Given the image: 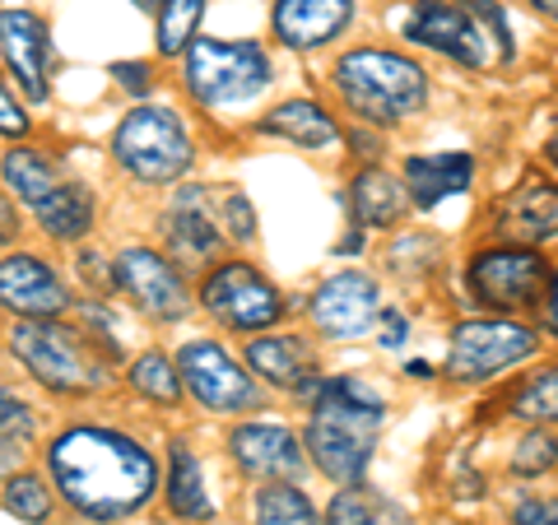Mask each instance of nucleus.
I'll return each instance as SVG.
<instances>
[{
    "label": "nucleus",
    "mask_w": 558,
    "mask_h": 525,
    "mask_svg": "<svg viewBox=\"0 0 558 525\" xmlns=\"http://www.w3.org/2000/svg\"><path fill=\"white\" fill-rule=\"evenodd\" d=\"M140 10H163V0H135Z\"/></svg>",
    "instance_id": "47"
},
{
    "label": "nucleus",
    "mask_w": 558,
    "mask_h": 525,
    "mask_svg": "<svg viewBox=\"0 0 558 525\" xmlns=\"http://www.w3.org/2000/svg\"><path fill=\"white\" fill-rule=\"evenodd\" d=\"M494 229L512 247H545L558 237V186L545 178H526L494 205Z\"/></svg>",
    "instance_id": "14"
},
{
    "label": "nucleus",
    "mask_w": 558,
    "mask_h": 525,
    "mask_svg": "<svg viewBox=\"0 0 558 525\" xmlns=\"http://www.w3.org/2000/svg\"><path fill=\"white\" fill-rule=\"evenodd\" d=\"M535 349H539V330L526 321H512V317L461 321L451 330L447 377L451 381H488L517 363H526Z\"/></svg>",
    "instance_id": "9"
},
{
    "label": "nucleus",
    "mask_w": 558,
    "mask_h": 525,
    "mask_svg": "<svg viewBox=\"0 0 558 525\" xmlns=\"http://www.w3.org/2000/svg\"><path fill=\"white\" fill-rule=\"evenodd\" d=\"M256 525H326V516L293 484H270L256 493Z\"/></svg>",
    "instance_id": "29"
},
{
    "label": "nucleus",
    "mask_w": 558,
    "mask_h": 525,
    "mask_svg": "<svg viewBox=\"0 0 558 525\" xmlns=\"http://www.w3.org/2000/svg\"><path fill=\"white\" fill-rule=\"evenodd\" d=\"M549 260L539 256V247H512V242H498V247H484L480 256H470L465 266V289L480 307L488 312H531L545 307L549 293Z\"/></svg>",
    "instance_id": "7"
},
{
    "label": "nucleus",
    "mask_w": 558,
    "mask_h": 525,
    "mask_svg": "<svg viewBox=\"0 0 558 525\" xmlns=\"http://www.w3.org/2000/svg\"><path fill=\"white\" fill-rule=\"evenodd\" d=\"M201 297L229 330H266L284 317V293L252 266H219Z\"/></svg>",
    "instance_id": "10"
},
{
    "label": "nucleus",
    "mask_w": 558,
    "mask_h": 525,
    "mask_svg": "<svg viewBox=\"0 0 558 525\" xmlns=\"http://www.w3.org/2000/svg\"><path fill=\"white\" fill-rule=\"evenodd\" d=\"M554 465H558V437L549 428H531L512 451V475L535 479V475H549Z\"/></svg>",
    "instance_id": "33"
},
{
    "label": "nucleus",
    "mask_w": 558,
    "mask_h": 525,
    "mask_svg": "<svg viewBox=\"0 0 558 525\" xmlns=\"http://www.w3.org/2000/svg\"><path fill=\"white\" fill-rule=\"evenodd\" d=\"M405 191L418 209H438L447 196H461L475 182V159L470 154H414L405 159Z\"/></svg>",
    "instance_id": "19"
},
{
    "label": "nucleus",
    "mask_w": 558,
    "mask_h": 525,
    "mask_svg": "<svg viewBox=\"0 0 558 525\" xmlns=\"http://www.w3.org/2000/svg\"><path fill=\"white\" fill-rule=\"evenodd\" d=\"M10 349L43 387L61 391V395H80L102 387V358L94 340H84L80 330L57 326V321H20L10 335Z\"/></svg>",
    "instance_id": "5"
},
{
    "label": "nucleus",
    "mask_w": 558,
    "mask_h": 525,
    "mask_svg": "<svg viewBox=\"0 0 558 525\" xmlns=\"http://www.w3.org/2000/svg\"><path fill=\"white\" fill-rule=\"evenodd\" d=\"M531 5H535L539 14H549V20L558 24V0H531Z\"/></svg>",
    "instance_id": "46"
},
{
    "label": "nucleus",
    "mask_w": 558,
    "mask_h": 525,
    "mask_svg": "<svg viewBox=\"0 0 558 525\" xmlns=\"http://www.w3.org/2000/svg\"><path fill=\"white\" fill-rule=\"evenodd\" d=\"M168 242L182 260H205L219 252V229L209 219V191L205 186H186L178 191V200L168 209Z\"/></svg>",
    "instance_id": "20"
},
{
    "label": "nucleus",
    "mask_w": 558,
    "mask_h": 525,
    "mask_svg": "<svg viewBox=\"0 0 558 525\" xmlns=\"http://www.w3.org/2000/svg\"><path fill=\"white\" fill-rule=\"evenodd\" d=\"M0 303L20 312L24 321H57L70 307V293L38 256H5L0 260Z\"/></svg>",
    "instance_id": "15"
},
{
    "label": "nucleus",
    "mask_w": 558,
    "mask_h": 525,
    "mask_svg": "<svg viewBox=\"0 0 558 525\" xmlns=\"http://www.w3.org/2000/svg\"><path fill=\"white\" fill-rule=\"evenodd\" d=\"M336 89L354 117L373 121V126H396V121L414 117L428 102V75L424 65L400 57V51L359 47L340 57Z\"/></svg>",
    "instance_id": "4"
},
{
    "label": "nucleus",
    "mask_w": 558,
    "mask_h": 525,
    "mask_svg": "<svg viewBox=\"0 0 558 525\" xmlns=\"http://www.w3.org/2000/svg\"><path fill=\"white\" fill-rule=\"evenodd\" d=\"M512 525H558V498L539 493V498H526V502H517V512H512Z\"/></svg>",
    "instance_id": "36"
},
{
    "label": "nucleus",
    "mask_w": 558,
    "mask_h": 525,
    "mask_svg": "<svg viewBox=\"0 0 558 525\" xmlns=\"http://www.w3.org/2000/svg\"><path fill=\"white\" fill-rule=\"evenodd\" d=\"M5 512L10 516H20L24 525H43L51 516V493L43 488V479H33V475H14L5 484Z\"/></svg>",
    "instance_id": "32"
},
{
    "label": "nucleus",
    "mask_w": 558,
    "mask_h": 525,
    "mask_svg": "<svg viewBox=\"0 0 558 525\" xmlns=\"http://www.w3.org/2000/svg\"><path fill=\"white\" fill-rule=\"evenodd\" d=\"M80 274L89 279V284H98V289H112V279H108V270H102V260H98L94 252L80 256Z\"/></svg>",
    "instance_id": "41"
},
{
    "label": "nucleus",
    "mask_w": 558,
    "mask_h": 525,
    "mask_svg": "<svg viewBox=\"0 0 558 525\" xmlns=\"http://www.w3.org/2000/svg\"><path fill=\"white\" fill-rule=\"evenodd\" d=\"M233 461L247 469V475L256 479H293L303 469V447L299 437H293L289 428H275V424H242L233 437Z\"/></svg>",
    "instance_id": "17"
},
{
    "label": "nucleus",
    "mask_w": 558,
    "mask_h": 525,
    "mask_svg": "<svg viewBox=\"0 0 558 525\" xmlns=\"http://www.w3.org/2000/svg\"><path fill=\"white\" fill-rule=\"evenodd\" d=\"M219 209H223V223H229V237H238V242H252V233H256L252 205L242 200L238 191H219Z\"/></svg>",
    "instance_id": "35"
},
{
    "label": "nucleus",
    "mask_w": 558,
    "mask_h": 525,
    "mask_svg": "<svg viewBox=\"0 0 558 525\" xmlns=\"http://www.w3.org/2000/svg\"><path fill=\"white\" fill-rule=\"evenodd\" d=\"M168 506H172V516H182V521H209V516H215V502H209V493H205V475H201L196 456H191L182 442L172 447Z\"/></svg>",
    "instance_id": "26"
},
{
    "label": "nucleus",
    "mask_w": 558,
    "mask_h": 525,
    "mask_svg": "<svg viewBox=\"0 0 558 525\" xmlns=\"http://www.w3.org/2000/svg\"><path fill=\"white\" fill-rule=\"evenodd\" d=\"M349 20H354V0H275L270 14L279 42L293 51L330 42L336 33H344Z\"/></svg>",
    "instance_id": "18"
},
{
    "label": "nucleus",
    "mask_w": 558,
    "mask_h": 525,
    "mask_svg": "<svg viewBox=\"0 0 558 525\" xmlns=\"http://www.w3.org/2000/svg\"><path fill=\"white\" fill-rule=\"evenodd\" d=\"M405 38L470 70L512 61V24L494 0H418L405 14Z\"/></svg>",
    "instance_id": "3"
},
{
    "label": "nucleus",
    "mask_w": 558,
    "mask_h": 525,
    "mask_svg": "<svg viewBox=\"0 0 558 525\" xmlns=\"http://www.w3.org/2000/svg\"><path fill=\"white\" fill-rule=\"evenodd\" d=\"M0 61L10 65V75L20 80V89L33 102L47 98L51 42H47V24L33 10H0Z\"/></svg>",
    "instance_id": "16"
},
{
    "label": "nucleus",
    "mask_w": 558,
    "mask_h": 525,
    "mask_svg": "<svg viewBox=\"0 0 558 525\" xmlns=\"http://www.w3.org/2000/svg\"><path fill=\"white\" fill-rule=\"evenodd\" d=\"M247 363L256 377H266L270 387H289L299 391L303 381L317 373V354L312 344L299 335H266V340H252L247 344Z\"/></svg>",
    "instance_id": "21"
},
{
    "label": "nucleus",
    "mask_w": 558,
    "mask_h": 525,
    "mask_svg": "<svg viewBox=\"0 0 558 525\" xmlns=\"http://www.w3.org/2000/svg\"><path fill=\"white\" fill-rule=\"evenodd\" d=\"M377 326H381V344L387 349H396V344H405V317H400L396 307H381V317H377Z\"/></svg>",
    "instance_id": "39"
},
{
    "label": "nucleus",
    "mask_w": 558,
    "mask_h": 525,
    "mask_svg": "<svg viewBox=\"0 0 558 525\" xmlns=\"http://www.w3.org/2000/svg\"><path fill=\"white\" fill-rule=\"evenodd\" d=\"M84 317L98 321V326H108V312H102V303H89V307H84ZM102 349H108V354H117V335H102Z\"/></svg>",
    "instance_id": "43"
},
{
    "label": "nucleus",
    "mask_w": 558,
    "mask_h": 525,
    "mask_svg": "<svg viewBox=\"0 0 558 525\" xmlns=\"http://www.w3.org/2000/svg\"><path fill=\"white\" fill-rule=\"evenodd\" d=\"M178 373H182V387L201 400L205 410H219V414H238V410H252L256 405V387L242 367L223 354L219 344L209 340H191L182 354H178Z\"/></svg>",
    "instance_id": "11"
},
{
    "label": "nucleus",
    "mask_w": 558,
    "mask_h": 525,
    "mask_svg": "<svg viewBox=\"0 0 558 525\" xmlns=\"http://www.w3.org/2000/svg\"><path fill=\"white\" fill-rule=\"evenodd\" d=\"M381 395H373L359 377H326L317 400H312L307 451L317 469L336 484H359L373 461V442L381 428Z\"/></svg>",
    "instance_id": "2"
},
{
    "label": "nucleus",
    "mask_w": 558,
    "mask_h": 525,
    "mask_svg": "<svg viewBox=\"0 0 558 525\" xmlns=\"http://www.w3.org/2000/svg\"><path fill=\"white\" fill-rule=\"evenodd\" d=\"M545 330L558 340V270H554V279H549V293H545Z\"/></svg>",
    "instance_id": "42"
},
{
    "label": "nucleus",
    "mask_w": 558,
    "mask_h": 525,
    "mask_svg": "<svg viewBox=\"0 0 558 525\" xmlns=\"http://www.w3.org/2000/svg\"><path fill=\"white\" fill-rule=\"evenodd\" d=\"M508 414L526 418V424H535V428L558 424V363L539 367V373L517 381V387L508 391Z\"/></svg>",
    "instance_id": "27"
},
{
    "label": "nucleus",
    "mask_w": 558,
    "mask_h": 525,
    "mask_svg": "<svg viewBox=\"0 0 558 525\" xmlns=\"http://www.w3.org/2000/svg\"><path fill=\"white\" fill-rule=\"evenodd\" d=\"M61 498L84 521H126L154 498L159 465L140 442L112 428H70L47 451Z\"/></svg>",
    "instance_id": "1"
},
{
    "label": "nucleus",
    "mask_w": 558,
    "mask_h": 525,
    "mask_svg": "<svg viewBox=\"0 0 558 525\" xmlns=\"http://www.w3.org/2000/svg\"><path fill=\"white\" fill-rule=\"evenodd\" d=\"M20 237V209L10 205V196L0 191V242H14Z\"/></svg>",
    "instance_id": "40"
},
{
    "label": "nucleus",
    "mask_w": 558,
    "mask_h": 525,
    "mask_svg": "<svg viewBox=\"0 0 558 525\" xmlns=\"http://www.w3.org/2000/svg\"><path fill=\"white\" fill-rule=\"evenodd\" d=\"M349 205H354L359 223H368V229H391V223H400V215H405L410 191L400 178H391V172L363 168L354 178V186H349Z\"/></svg>",
    "instance_id": "22"
},
{
    "label": "nucleus",
    "mask_w": 558,
    "mask_h": 525,
    "mask_svg": "<svg viewBox=\"0 0 558 525\" xmlns=\"http://www.w3.org/2000/svg\"><path fill=\"white\" fill-rule=\"evenodd\" d=\"M340 256H349V252H363V233H349V237H340V247H336Z\"/></svg>",
    "instance_id": "44"
},
{
    "label": "nucleus",
    "mask_w": 558,
    "mask_h": 525,
    "mask_svg": "<svg viewBox=\"0 0 558 525\" xmlns=\"http://www.w3.org/2000/svg\"><path fill=\"white\" fill-rule=\"evenodd\" d=\"M545 159H549V168H558V126H554V135L545 139Z\"/></svg>",
    "instance_id": "45"
},
{
    "label": "nucleus",
    "mask_w": 558,
    "mask_h": 525,
    "mask_svg": "<svg viewBox=\"0 0 558 525\" xmlns=\"http://www.w3.org/2000/svg\"><path fill=\"white\" fill-rule=\"evenodd\" d=\"M112 75L126 94H149V65L145 61H121V65H112Z\"/></svg>",
    "instance_id": "38"
},
{
    "label": "nucleus",
    "mask_w": 558,
    "mask_h": 525,
    "mask_svg": "<svg viewBox=\"0 0 558 525\" xmlns=\"http://www.w3.org/2000/svg\"><path fill=\"white\" fill-rule=\"evenodd\" d=\"M131 387L145 391L149 400H159V405H178L182 400V373L178 363H168L163 354H145L131 363Z\"/></svg>",
    "instance_id": "30"
},
{
    "label": "nucleus",
    "mask_w": 558,
    "mask_h": 525,
    "mask_svg": "<svg viewBox=\"0 0 558 525\" xmlns=\"http://www.w3.org/2000/svg\"><path fill=\"white\" fill-rule=\"evenodd\" d=\"M260 131L289 139V145H303V149H326V145H336V135H340L336 121H330V112L322 108V102H312V98L279 102V108L260 121Z\"/></svg>",
    "instance_id": "23"
},
{
    "label": "nucleus",
    "mask_w": 558,
    "mask_h": 525,
    "mask_svg": "<svg viewBox=\"0 0 558 525\" xmlns=\"http://www.w3.org/2000/svg\"><path fill=\"white\" fill-rule=\"evenodd\" d=\"M201 14H205V0H163V10H159V51L163 57L186 51Z\"/></svg>",
    "instance_id": "31"
},
{
    "label": "nucleus",
    "mask_w": 558,
    "mask_h": 525,
    "mask_svg": "<svg viewBox=\"0 0 558 525\" xmlns=\"http://www.w3.org/2000/svg\"><path fill=\"white\" fill-rule=\"evenodd\" d=\"M312 321L326 340H363L373 330V321L381 317V293L377 279L363 270H344L336 279L312 293Z\"/></svg>",
    "instance_id": "12"
},
{
    "label": "nucleus",
    "mask_w": 558,
    "mask_h": 525,
    "mask_svg": "<svg viewBox=\"0 0 558 525\" xmlns=\"http://www.w3.org/2000/svg\"><path fill=\"white\" fill-rule=\"evenodd\" d=\"M270 84V57L256 42L196 38L186 51V89L201 108H233Z\"/></svg>",
    "instance_id": "6"
},
{
    "label": "nucleus",
    "mask_w": 558,
    "mask_h": 525,
    "mask_svg": "<svg viewBox=\"0 0 558 525\" xmlns=\"http://www.w3.org/2000/svg\"><path fill=\"white\" fill-rule=\"evenodd\" d=\"M28 131V117L20 108V98L5 89V80H0V135H24Z\"/></svg>",
    "instance_id": "37"
},
{
    "label": "nucleus",
    "mask_w": 558,
    "mask_h": 525,
    "mask_svg": "<svg viewBox=\"0 0 558 525\" xmlns=\"http://www.w3.org/2000/svg\"><path fill=\"white\" fill-rule=\"evenodd\" d=\"M38 223H43L47 237H57V242H80L84 233L94 229V196H89V186L61 182L57 196H51V200L38 209Z\"/></svg>",
    "instance_id": "25"
},
{
    "label": "nucleus",
    "mask_w": 558,
    "mask_h": 525,
    "mask_svg": "<svg viewBox=\"0 0 558 525\" xmlns=\"http://www.w3.org/2000/svg\"><path fill=\"white\" fill-rule=\"evenodd\" d=\"M117 284L159 321H178L191 312V293L182 284V274L149 247H126L117 256Z\"/></svg>",
    "instance_id": "13"
},
{
    "label": "nucleus",
    "mask_w": 558,
    "mask_h": 525,
    "mask_svg": "<svg viewBox=\"0 0 558 525\" xmlns=\"http://www.w3.org/2000/svg\"><path fill=\"white\" fill-rule=\"evenodd\" d=\"M33 432H38V418H33V410L24 405L20 395L0 391V442H14V447H28Z\"/></svg>",
    "instance_id": "34"
},
{
    "label": "nucleus",
    "mask_w": 558,
    "mask_h": 525,
    "mask_svg": "<svg viewBox=\"0 0 558 525\" xmlns=\"http://www.w3.org/2000/svg\"><path fill=\"white\" fill-rule=\"evenodd\" d=\"M326 525H410V521L400 506H391L381 493H373V488L349 484L336 493V502H330Z\"/></svg>",
    "instance_id": "28"
},
{
    "label": "nucleus",
    "mask_w": 558,
    "mask_h": 525,
    "mask_svg": "<svg viewBox=\"0 0 558 525\" xmlns=\"http://www.w3.org/2000/svg\"><path fill=\"white\" fill-rule=\"evenodd\" d=\"M112 154L117 163L135 172L140 182L163 186L178 182L182 172L191 168V139L186 126L178 121V112L168 108H135L112 135Z\"/></svg>",
    "instance_id": "8"
},
{
    "label": "nucleus",
    "mask_w": 558,
    "mask_h": 525,
    "mask_svg": "<svg viewBox=\"0 0 558 525\" xmlns=\"http://www.w3.org/2000/svg\"><path fill=\"white\" fill-rule=\"evenodd\" d=\"M0 172H5L10 191H20V200L33 205V209H43V205L61 191L57 163H51L43 149H28V145H14V149L5 154V163H0Z\"/></svg>",
    "instance_id": "24"
}]
</instances>
